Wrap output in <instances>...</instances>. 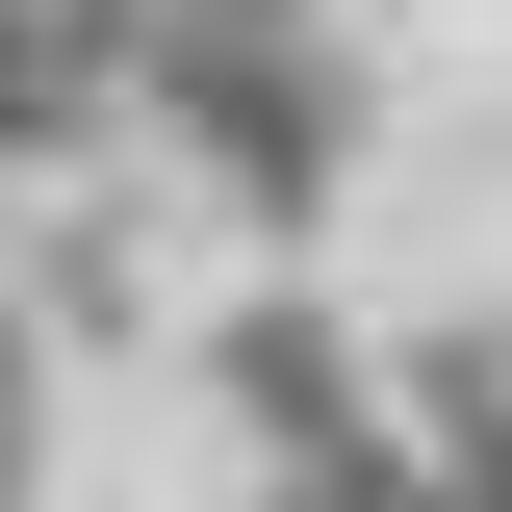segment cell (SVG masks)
<instances>
[{"mask_svg":"<svg viewBox=\"0 0 512 512\" xmlns=\"http://www.w3.org/2000/svg\"><path fill=\"white\" fill-rule=\"evenodd\" d=\"M0 512H52V333H26V282H0Z\"/></svg>","mask_w":512,"mask_h":512,"instance_id":"6da1fadb","label":"cell"}]
</instances>
